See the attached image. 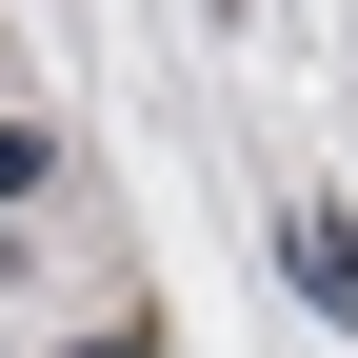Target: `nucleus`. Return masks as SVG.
<instances>
[{
  "label": "nucleus",
  "mask_w": 358,
  "mask_h": 358,
  "mask_svg": "<svg viewBox=\"0 0 358 358\" xmlns=\"http://www.w3.org/2000/svg\"><path fill=\"white\" fill-rule=\"evenodd\" d=\"M20 199H40V140H20V120H0V219H20Z\"/></svg>",
  "instance_id": "f03ea898"
},
{
  "label": "nucleus",
  "mask_w": 358,
  "mask_h": 358,
  "mask_svg": "<svg viewBox=\"0 0 358 358\" xmlns=\"http://www.w3.org/2000/svg\"><path fill=\"white\" fill-rule=\"evenodd\" d=\"M60 358H140V338H60Z\"/></svg>",
  "instance_id": "7ed1b4c3"
},
{
  "label": "nucleus",
  "mask_w": 358,
  "mask_h": 358,
  "mask_svg": "<svg viewBox=\"0 0 358 358\" xmlns=\"http://www.w3.org/2000/svg\"><path fill=\"white\" fill-rule=\"evenodd\" d=\"M279 259H299V299H319V319H358V219L299 199V219H279Z\"/></svg>",
  "instance_id": "f257e3e1"
}]
</instances>
